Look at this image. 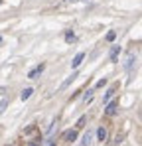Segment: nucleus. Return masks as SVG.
<instances>
[{
  "label": "nucleus",
  "instance_id": "f257e3e1",
  "mask_svg": "<svg viewBox=\"0 0 142 146\" xmlns=\"http://www.w3.org/2000/svg\"><path fill=\"white\" fill-rule=\"evenodd\" d=\"M83 57H85V53L81 51V53H77L75 57H73V61H71V69H77L79 65H81V61H83Z\"/></svg>",
  "mask_w": 142,
  "mask_h": 146
},
{
  "label": "nucleus",
  "instance_id": "f03ea898",
  "mask_svg": "<svg viewBox=\"0 0 142 146\" xmlns=\"http://www.w3.org/2000/svg\"><path fill=\"white\" fill-rule=\"evenodd\" d=\"M42 71H44V63H42V65H38V67H34L32 71L28 73V77H30V79H36V77H38Z\"/></svg>",
  "mask_w": 142,
  "mask_h": 146
},
{
  "label": "nucleus",
  "instance_id": "7ed1b4c3",
  "mask_svg": "<svg viewBox=\"0 0 142 146\" xmlns=\"http://www.w3.org/2000/svg\"><path fill=\"white\" fill-rule=\"evenodd\" d=\"M132 63H134V53L130 51V53L126 55V61H124V69H130V67H132Z\"/></svg>",
  "mask_w": 142,
  "mask_h": 146
},
{
  "label": "nucleus",
  "instance_id": "20e7f679",
  "mask_svg": "<svg viewBox=\"0 0 142 146\" xmlns=\"http://www.w3.org/2000/svg\"><path fill=\"white\" fill-rule=\"evenodd\" d=\"M105 113H107V115H115V113H117V101L109 103V105H107V109H105Z\"/></svg>",
  "mask_w": 142,
  "mask_h": 146
},
{
  "label": "nucleus",
  "instance_id": "39448f33",
  "mask_svg": "<svg viewBox=\"0 0 142 146\" xmlns=\"http://www.w3.org/2000/svg\"><path fill=\"white\" fill-rule=\"evenodd\" d=\"M32 93H34V89H32V87H26L22 91V95H20V99H22V101H28V99L32 97Z\"/></svg>",
  "mask_w": 142,
  "mask_h": 146
},
{
  "label": "nucleus",
  "instance_id": "423d86ee",
  "mask_svg": "<svg viewBox=\"0 0 142 146\" xmlns=\"http://www.w3.org/2000/svg\"><path fill=\"white\" fill-rule=\"evenodd\" d=\"M91 142H93V134H91V132H85V134H83V142H81V146H89Z\"/></svg>",
  "mask_w": 142,
  "mask_h": 146
},
{
  "label": "nucleus",
  "instance_id": "0eeeda50",
  "mask_svg": "<svg viewBox=\"0 0 142 146\" xmlns=\"http://www.w3.org/2000/svg\"><path fill=\"white\" fill-rule=\"evenodd\" d=\"M63 138H65V140H75V138H77V130H67V132L63 134Z\"/></svg>",
  "mask_w": 142,
  "mask_h": 146
},
{
  "label": "nucleus",
  "instance_id": "6e6552de",
  "mask_svg": "<svg viewBox=\"0 0 142 146\" xmlns=\"http://www.w3.org/2000/svg\"><path fill=\"white\" fill-rule=\"evenodd\" d=\"M97 136H99V140H107V130L101 126V128L97 130Z\"/></svg>",
  "mask_w": 142,
  "mask_h": 146
},
{
  "label": "nucleus",
  "instance_id": "1a4fd4ad",
  "mask_svg": "<svg viewBox=\"0 0 142 146\" xmlns=\"http://www.w3.org/2000/svg\"><path fill=\"white\" fill-rule=\"evenodd\" d=\"M6 107H8V101H6V99H2V101H0V115L6 111Z\"/></svg>",
  "mask_w": 142,
  "mask_h": 146
},
{
  "label": "nucleus",
  "instance_id": "9d476101",
  "mask_svg": "<svg viewBox=\"0 0 142 146\" xmlns=\"http://www.w3.org/2000/svg\"><path fill=\"white\" fill-rule=\"evenodd\" d=\"M73 79H75V75H73V77H69V79H65V81H63V85H61L59 89H65V87H69V85H71V81H73Z\"/></svg>",
  "mask_w": 142,
  "mask_h": 146
},
{
  "label": "nucleus",
  "instance_id": "9b49d317",
  "mask_svg": "<svg viewBox=\"0 0 142 146\" xmlns=\"http://www.w3.org/2000/svg\"><path fill=\"white\" fill-rule=\"evenodd\" d=\"M65 40H67V42H75V34H73V32H67V34H65Z\"/></svg>",
  "mask_w": 142,
  "mask_h": 146
},
{
  "label": "nucleus",
  "instance_id": "f8f14e48",
  "mask_svg": "<svg viewBox=\"0 0 142 146\" xmlns=\"http://www.w3.org/2000/svg\"><path fill=\"white\" fill-rule=\"evenodd\" d=\"M117 55H118V48H113V51H111V59L117 61Z\"/></svg>",
  "mask_w": 142,
  "mask_h": 146
},
{
  "label": "nucleus",
  "instance_id": "ddd939ff",
  "mask_svg": "<svg viewBox=\"0 0 142 146\" xmlns=\"http://www.w3.org/2000/svg\"><path fill=\"white\" fill-rule=\"evenodd\" d=\"M93 101V91H87V95H85V103H91Z\"/></svg>",
  "mask_w": 142,
  "mask_h": 146
},
{
  "label": "nucleus",
  "instance_id": "4468645a",
  "mask_svg": "<svg viewBox=\"0 0 142 146\" xmlns=\"http://www.w3.org/2000/svg\"><path fill=\"white\" fill-rule=\"evenodd\" d=\"M113 93H115V91H113V89H111V91H109V93H107V95H105V101H109V99L113 97Z\"/></svg>",
  "mask_w": 142,
  "mask_h": 146
},
{
  "label": "nucleus",
  "instance_id": "2eb2a0df",
  "mask_svg": "<svg viewBox=\"0 0 142 146\" xmlns=\"http://www.w3.org/2000/svg\"><path fill=\"white\" fill-rule=\"evenodd\" d=\"M83 124H85V117H81V119H79V122H77V126H79V128H81V126H83Z\"/></svg>",
  "mask_w": 142,
  "mask_h": 146
},
{
  "label": "nucleus",
  "instance_id": "dca6fc26",
  "mask_svg": "<svg viewBox=\"0 0 142 146\" xmlns=\"http://www.w3.org/2000/svg\"><path fill=\"white\" fill-rule=\"evenodd\" d=\"M107 40L111 42V40H115V32H109V36H107Z\"/></svg>",
  "mask_w": 142,
  "mask_h": 146
},
{
  "label": "nucleus",
  "instance_id": "f3484780",
  "mask_svg": "<svg viewBox=\"0 0 142 146\" xmlns=\"http://www.w3.org/2000/svg\"><path fill=\"white\" fill-rule=\"evenodd\" d=\"M30 146H38V144H30Z\"/></svg>",
  "mask_w": 142,
  "mask_h": 146
},
{
  "label": "nucleus",
  "instance_id": "a211bd4d",
  "mask_svg": "<svg viewBox=\"0 0 142 146\" xmlns=\"http://www.w3.org/2000/svg\"><path fill=\"white\" fill-rule=\"evenodd\" d=\"M0 4H2V0H0Z\"/></svg>",
  "mask_w": 142,
  "mask_h": 146
},
{
  "label": "nucleus",
  "instance_id": "6ab92c4d",
  "mask_svg": "<svg viewBox=\"0 0 142 146\" xmlns=\"http://www.w3.org/2000/svg\"><path fill=\"white\" fill-rule=\"evenodd\" d=\"M0 42H2V38H0Z\"/></svg>",
  "mask_w": 142,
  "mask_h": 146
}]
</instances>
